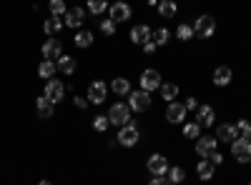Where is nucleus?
<instances>
[{
  "mask_svg": "<svg viewBox=\"0 0 251 185\" xmlns=\"http://www.w3.org/2000/svg\"><path fill=\"white\" fill-rule=\"evenodd\" d=\"M48 8H50V13H53L55 18H60L63 13H66V3H63V0H50Z\"/></svg>",
  "mask_w": 251,
  "mask_h": 185,
  "instance_id": "32",
  "label": "nucleus"
},
{
  "mask_svg": "<svg viewBox=\"0 0 251 185\" xmlns=\"http://www.w3.org/2000/svg\"><path fill=\"white\" fill-rule=\"evenodd\" d=\"M60 28H63V20H60V18H55V15H53V18H48L46 23H43V30H46V33H58Z\"/></svg>",
  "mask_w": 251,
  "mask_h": 185,
  "instance_id": "29",
  "label": "nucleus"
},
{
  "mask_svg": "<svg viewBox=\"0 0 251 185\" xmlns=\"http://www.w3.org/2000/svg\"><path fill=\"white\" fill-rule=\"evenodd\" d=\"M43 55H46V60H58V58L63 55V45H60V40H55V38L46 40V43H43Z\"/></svg>",
  "mask_w": 251,
  "mask_h": 185,
  "instance_id": "12",
  "label": "nucleus"
},
{
  "mask_svg": "<svg viewBox=\"0 0 251 185\" xmlns=\"http://www.w3.org/2000/svg\"><path fill=\"white\" fill-rule=\"evenodd\" d=\"M128 18H131V5L128 3H123V0H121V3L111 5V20H113V23H123V20H128Z\"/></svg>",
  "mask_w": 251,
  "mask_h": 185,
  "instance_id": "9",
  "label": "nucleus"
},
{
  "mask_svg": "<svg viewBox=\"0 0 251 185\" xmlns=\"http://www.w3.org/2000/svg\"><path fill=\"white\" fill-rule=\"evenodd\" d=\"M75 45H78V48H88V45H93V33H88V30L75 33Z\"/></svg>",
  "mask_w": 251,
  "mask_h": 185,
  "instance_id": "25",
  "label": "nucleus"
},
{
  "mask_svg": "<svg viewBox=\"0 0 251 185\" xmlns=\"http://www.w3.org/2000/svg\"><path fill=\"white\" fill-rule=\"evenodd\" d=\"M208 160H211V163H214V165H219V163H221V160H224V155H221V153H216V150H214V153H211V155H208Z\"/></svg>",
  "mask_w": 251,
  "mask_h": 185,
  "instance_id": "39",
  "label": "nucleus"
},
{
  "mask_svg": "<svg viewBox=\"0 0 251 185\" xmlns=\"http://www.w3.org/2000/svg\"><path fill=\"white\" fill-rule=\"evenodd\" d=\"M43 93H46V98H48L50 103H60L63 95H66V88H63L60 80H48V85H46Z\"/></svg>",
  "mask_w": 251,
  "mask_h": 185,
  "instance_id": "7",
  "label": "nucleus"
},
{
  "mask_svg": "<svg viewBox=\"0 0 251 185\" xmlns=\"http://www.w3.org/2000/svg\"><path fill=\"white\" fill-rule=\"evenodd\" d=\"M111 90H113L116 95H126V93L131 95V83H128L126 78H116L113 83H111Z\"/></svg>",
  "mask_w": 251,
  "mask_h": 185,
  "instance_id": "22",
  "label": "nucleus"
},
{
  "mask_svg": "<svg viewBox=\"0 0 251 185\" xmlns=\"http://www.w3.org/2000/svg\"><path fill=\"white\" fill-rule=\"evenodd\" d=\"M156 88H161V73L153 70V68L143 70V73H141V90L151 93V90H156Z\"/></svg>",
  "mask_w": 251,
  "mask_h": 185,
  "instance_id": "6",
  "label": "nucleus"
},
{
  "mask_svg": "<svg viewBox=\"0 0 251 185\" xmlns=\"http://www.w3.org/2000/svg\"><path fill=\"white\" fill-rule=\"evenodd\" d=\"M100 30L106 33V35H113V33H116V23H113L111 18H106V20H103V23H100Z\"/></svg>",
  "mask_w": 251,
  "mask_h": 185,
  "instance_id": "36",
  "label": "nucleus"
},
{
  "mask_svg": "<svg viewBox=\"0 0 251 185\" xmlns=\"http://www.w3.org/2000/svg\"><path fill=\"white\" fill-rule=\"evenodd\" d=\"M53 105H55V103H50L46 95H40L38 98V113H40V118H50L53 115Z\"/></svg>",
  "mask_w": 251,
  "mask_h": 185,
  "instance_id": "21",
  "label": "nucleus"
},
{
  "mask_svg": "<svg viewBox=\"0 0 251 185\" xmlns=\"http://www.w3.org/2000/svg\"><path fill=\"white\" fill-rule=\"evenodd\" d=\"M138 123H128V125H123L121 128V133H118V143L121 145H126V148H131V145H136L138 143Z\"/></svg>",
  "mask_w": 251,
  "mask_h": 185,
  "instance_id": "3",
  "label": "nucleus"
},
{
  "mask_svg": "<svg viewBox=\"0 0 251 185\" xmlns=\"http://www.w3.org/2000/svg\"><path fill=\"white\" fill-rule=\"evenodd\" d=\"M183 135L188 140H199L201 138V125H199V123H188V125L183 128Z\"/></svg>",
  "mask_w": 251,
  "mask_h": 185,
  "instance_id": "27",
  "label": "nucleus"
},
{
  "mask_svg": "<svg viewBox=\"0 0 251 185\" xmlns=\"http://www.w3.org/2000/svg\"><path fill=\"white\" fill-rule=\"evenodd\" d=\"M88 100L93 103V105H100V103L106 100V83H103V80H96V83L91 85V90H88Z\"/></svg>",
  "mask_w": 251,
  "mask_h": 185,
  "instance_id": "14",
  "label": "nucleus"
},
{
  "mask_svg": "<svg viewBox=\"0 0 251 185\" xmlns=\"http://www.w3.org/2000/svg\"><path fill=\"white\" fill-rule=\"evenodd\" d=\"M231 153H234V158H236L239 163H249V160H251V140L236 138V140L231 143Z\"/></svg>",
  "mask_w": 251,
  "mask_h": 185,
  "instance_id": "4",
  "label": "nucleus"
},
{
  "mask_svg": "<svg viewBox=\"0 0 251 185\" xmlns=\"http://www.w3.org/2000/svg\"><path fill=\"white\" fill-rule=\"evenodd\" d=\"M183 105H186V110H196V108H199V103H196V98H188Z\"/></svg>",
  "mask_w": 251,
  "mask_h": 185,
  "instance_id": "38",
  "label": "nucleus"
},
{
  "mask_svg": "<svg viewBox=\"0 0 251 185\" xmlns=\"http://www.w3.org/2000/svg\"><path fill=\"white\" fill-rule=\"evenodd\" d=\"M156 48H158V45L153 43V40H149V43H146V45H143V50H146V53H149V55H151V53H153Z\"/></svg>",
  "mask_w": 251,
  "mask_h": 185,
  "instance_id": "40",
  "label": "nucleus"
},
{
  "mask_svg": "<svg viewBox=\"0 0 251 185\" xmlns=\"http://www.w3.org/2000/svg\"><path fill=\"white\" fill-rule=\"evenodd\" d=\"M131 40L136 45H146L149 40H153V30L149 28V25H136L133 30H131Z\"/></svg>",
  "mask_w": 251,
  "mask_h": 185,
  "instance_id": "8",
  "label": "nucleus"
},
{
  "mask_svg": "<svg viewBox=\"0 0 251 185\" xmlns=\"http://www.w3.org/2000/svg\"><path fill=\"white\" fill-rule=\"evenodd\" d=\"M149 173H153V175H166V173H169V160H166L163 155H151V158H149Z\"/></svg>",
  "mask_w": 251,
  "mask_h": 185,
  "instance_id": "11",
  "label": "nucleus"
},
{
  "mask_svg": "<svg viewBox=\"0 0 251 185\" xmlns=\"http://www.w3.org/2000/svg\"><path fill=\"white\" fill-rule=\"evenodd\" d=\"M161 95H163V100H171V103H174V98L178 95V85H176V83H166V85H161Z\"/></svg>",
  "mask_w": 251,
  "mask_h": 185,
  "instance_id": "26",
  "label": "nucleus"
},
{
  "mask_svg": "<svg viewBox=\"0 0 251 185\" xmlns=\"http://www.w3.org/2000/svg\"><path fill=\"white\" fill-rule=\"evenodd\" d=\"M108 8V0H88V10L93 15H100V13H106Z\"/></svg>",
  "mask_w": 251,
  "mask_h": 185,
  "instance_id": "28",
  "label": "nucleus"
},
{
  "mask_svg": "<svg viewBox=\"0 0 251 185\" xmlns=\"http://www.w3.org/2000/svg\"><path fill=\"white\" fill-rule=\"evenodd\" d=\"M108 125H111V120H108V118H103V115H100V118H96V120H93V128H96V130H98V133H103V130H106V128H108Z\"/></svg>",
  "mask_w": 251,
  "mask_h": 185,
  "instance_id": "35",
  "label": "nucleus"
},
{
  "mask_svg": "<svg viewBox=\"0 0 251 185\" xmlns=\"http://www.w3.org/2000/svg\"><path fill=\"white\" fill-rule=\"evenodd\" d=\"M236 130L241 133V138L251 140V123H249V120H239V123H236Z\"/></svg>",
  "mask_w": 251,
  "mask_h": 185,
  "instance_id": "31",
  "label": "nucleus"
},
{
  "mask_svg": "<svg viewBox=\"0 0 251 185\" xmlns=\"http://www.w3.org/2000/svg\"><path fill=\"white\" fill-rule=\"evenodd\" d=\"M183 178H186L183 168H169V180L171 183H183Z\"/></svg>",
  "mask_w": 251,
  "mask_h": 185,
  "instance_id": "33",
  "label": "nucleus"
},
{
  "mask_svg": "<svg viewBox=\"0 0 251 185\" xmlns=\"http://www.w3.org/2000/svg\"><path fill=\"white\" fill-rule=\"evenodd\" d=\"M149 5H158V0H149Z\"/></svg>",
  "mask_w": 251,
  "mask_h": 185,
  "instance_id": "41",
  "label": "nucleus"
},
{
  "mask_svg": "<svg viewBox=\"0 0 251 185\" xmlns=\"http://www.w3.org/2000/svg\"><path fill=\"white\" fill-rule=\"evenodd\" d=\"M214 150H216V138L203 135V138H199V140H196V153H199L201 158H208Z\"/></svg>",
  "mask_w": 251,
  "mask_h": 185,
  "instance_id": "10",
  "label": "nucleus"
},
{
  "mask_svg": "<svg viewBox=\"0 0 251 185\" xmlns=\"http://www.w3.org/2000/svg\"><path fill=\"white\" fill-rule=\"evenodd\" d=\"M108 120H111V125H118V128L128 125L131 123V108L123 105V103H116V105L111 108V113H108Z\"/></svg>",
  "mask_w": 251,
  "mask_h": 185,
  "instance_id": "1",
  "label": "nucleus"
},
{
  "mask_svg": "<svg viewBox=\"0 0 251 185\" xmlns=\"http://www.w3.org/2000/svg\"><path fill=\"white\" fill-rule=\"evenodd\" d=\"M83 20H86V13H83V8H71V10H66V25H68V28H80Z\"/></svg>",
  "mask_w": 251,
  "mask_h": 185,
  "instance_id": "16",
  "label": "nucleus"
},
{
  "mask_svg": "<svg viewBox=\"0 0 251 185\" xmlns=\"http://www.w3.org/2000/svg\"><path fill=\"white\" fill-rule=\"evenodd\" d=\"M249 185H251V183H249Z\"/></svg>",
  "mask_w": 251,
  "mask_h": 185,
  "instance_id": "43",
  "label": "nucleus"
},
{
  "mask_svg": "<svg viewBox=\"0 0 251 185\" xmlns=\"http://www.w3.org/2000/svg\"><path fill=\"white\" fill-rule=\"evenodd\" d=\"M169 38H171V33L166 30V28H161V30L153 33V43L156 45H166V43H169Z\"/></svg>",
  "mask_w": 251,
  "mask_h": 185,
  "instance_id": "30",
  "label": "nucleus"
},
{
  "mask_svg": "<svg viewBox=\"0 0 251 185\" xmlns=\"http://www.w3.org/2000/svg\"><path fill=\"white\" fill-rule=\"evenodd\" d=\"M38 185H50V183H48V180H40V183H38Z\"/></svg>",
  "mask_w": 251,
  "mask_h": 185,
  "instance_id": "42",
  "label": "nucleus"
},
{
  "mask_svg": "<svg viewBox=\"0 0 251 185\" xmlns=\"http://www.w3.org/2000/svg\"><path fill=\"white\" fill-rule=\"evenodd\" d=\"M196 123H199L201 128L214 125V108H211V105H201V108H196Z\"/></svg>",
  "mask_w": 251,
  "mask_h": 185,
  "instance_id": "15",
  "label": "nucleus"
},
{
  "mask_svg": "<svg viewBox=\"0 0 251 185\" xmlns=\"http://www.w3.org/2000/svg\"><path fill=\"white\" fill-rule=\"evenodd\" d=\"M186 118V105L183 103H171L169 108H166V120L169 123H183Z\"/></svg>",
  "mask_w": 251,
  "mask_h": 185,
  "instance_id": "13",
  "label": "nucleus"
},
{
  "mask_svg": "<svg viewBox=\"0 0 251 185\" xmlns=\"http://www.w3.org/2000/svg\"><path fill=\"white\" fill-rule=\"evenodd\" d=\"M128 108L136 110V113H146L151 108V95L146 93V90H136L128 95Z\"/></svg>",
  "mask_w": 251,
  "mask_h": 185,
  "instance_id": "2",
  "label": "nucleus"
},
{
  "mask_svg": "<svg viewBox=\"0 0 251 185\" xmlns=\"http://www.w3.org/2000/svg\"><path fill=\"white\" fill-rule=\"evenodd\" d=\"M58 73V68H55V63L53 60H43V63L38 65V75L43 78V80H53V75Z\"/></svg>",
  "mask_w": 251,
  "mask_h": 185,
  "instance_id": "18",
  "label": "nucleus"
},
{
  "mask_svg": "<svg viewBox=\"0 0 251 185\" xmlns=\"http://www.w3.org/2000/svg\"><path fill=\"white\" fill-rule=\"evenodd\" d=\"M149 185H171V180H169V178H163V175H153Z\"/></svg>",
  "mask_w": 251,
  "mask_h": 185,
  "instance_id": "37",
  "label": "nucleus"
},
{
  "mask_svg": "<svg viewBox=\"0 0 251 185\" xmlns=\"http://www.w3.org/2000/svg\"><path fill=\"white\" fill-rule=\"evenodd\" d=\"M176 35H178L181 40H188V38H194V28H191V25H178Z\"/></svg>",
  "mask_w": 251,
  "mask_h": 185,
  "instance_id": "34",
  "label": "nucleus"
},
{
  "mask_svg": "<svg viewBox=\"0 0 251 185\" xmlns=\"http://www.w3.org/2000/svg\"><path fill=\"white\" fill-rule=\"evenodd\" d=\"M158 15H166V18L176 15V3L174 0H161L158 3Z\"/></svg>",
  "mask_w": 251,
  "mask_h": 185,
  "instance_id": "24",
  "label": "nucleus"
},
{
  "mask_svg": "<svg viewBox=\"0 0 251 185\" xmlns=\"http://www.w3.org/2000/svg\"><path fill=\"white\" fill-rule=\"evenodd\" d=\"M214 30H216V20H214L211 15H201V18H196V23H194V33H196V35H201V38H211Z\"/></svg>",
  "mask_w": 251,
  "mask_h": 185,
  "instance_id": "5",
  "label": "nucleus"
},
{
  "mask_svg": "<svg viewBox=\"0 0 251 185\" xmlns=\"http://www.w3.org/2000/svg\"><path fill=\"white\" fill-rule=\"evenodd\" d=\"M55 68H58V73L71 75V73H75V60L68 58V55H60V58H58V63H55Z\"/></svg>",
  "mask_w": 251,
  "mask_h": 185,
  "instance_id": "19",
  "label": "nucleus"
},
{
  "mask_svg": "<svg viewBox=\"0 0 251 185\" xmlns=\"http://www.w3.org/2000/svg\"><path fill=\"white\" fill-rule=\"evenodd\" d=\"M231 75H234V73H231V68L219 65V68L214 70V83L224 88V85H228V83H231Z\"/></svg>",
  "mask_w": 251,
  "mask_h": 185,
  "instance_id": "17",
  "label": "nucleus"
},
{
  "mask_svg": "<svg viewBox=\"0 0 251 185\" xmlns=\"http://www.w3.org/2000/svg\"><path fill=\"white\" fill-rule=\"evenodd\" d=\"M214 168H216V165H214L211 160H201V163H199V178H201V180H211V178H214Z\"/></svg>",
  "mask_w": 251,
  "mask_h": 185,
  "instance_id": "23",
  "label": "nucleus"
},
{
  "mask_svg": "<svg viewBox=\"0 0 251 185\" xmlns=\"http://www.w3.org/2000/svg\"><path fill=\"white\" fill-rule=\"evenodd\" d=\"M236 125H221L219 128V135H216V140H226V143H234L236 140Z\"/></svg>",
  "mask_w": 251,
  "mask_h": 185,
  "instance_id": "20",
  "label": "nucleus"
}]
</instances>
